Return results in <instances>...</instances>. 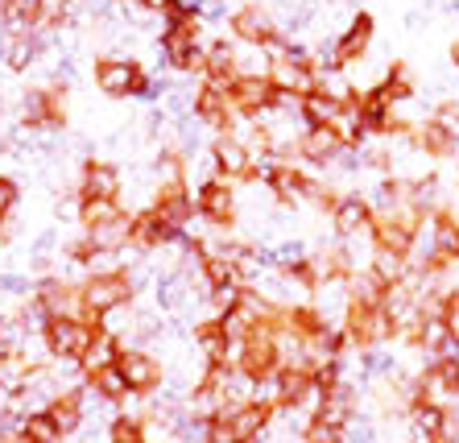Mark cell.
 <instances>
[{
	"label": "cell",
	"mask_w": 459,
	"mask_h": 443,
	"mask_svg": "<svg viewBox=\"0 0 459 443\" xmlns=\"http://www.w3.org/2000/svg\"><path fill=\"white\" fill-rule=\"evenodd\" d=\"M335 224H340V232H352V228H360L364 224V204H356V199L340 204V212H335Z\"/></svg>",
	"instance_id": "44dd1931"
},
{
	"label": "cell",
	"mask_w": 459,
	"mask_h": 443,
	"mask_svg": "<svg viewBox=\"0 0 459 443\" xmlns=\"http://www.w3.org/2000/svg\"><path fill=\"white\" fill-rule=\"evenodd\" d=\"M137 4H141V9H150V13H166L174 0H137Z\"/></svg>",
	"instance_id": "cb8c5ba5"
},
{
	"label": "cell",
	"mask_w": 459,
	"mask_h": 443,
	"mask_svg": "<svg viewBox=\"0 0 459 443\" xmlns=\"http://www.w3.org/2000/svg\"><path fill=\"white\" fill-rule=\"evenodd\" d=\"M340 100H327V96H319V91H310L307 100H302V117L315 125V129H332L335 120H340Z\"/></svg>",
	"instance_id": "5bb4252c"
},
{
	"label": "cell",
	"mask_w": 459,
	"mask_h": 443,
	"mask_svg": "<svg viewBox=\"0 0 459 443\" xmlns=\"http://www.w3.org/2000/svg\"><path fill=\"white\" fill-rule=\"evenodd\" d=\"M9 4H13V0H0V13H4V9H9Z\"/></svg>",
	"instance_id": "484cf974"
},
{
	"label": "cell",
	"mask_w": 459,
	"mask_h": 443,
	"mask_svg": "<svg viewBox=\"0 0 459 443\" xmlns=\"http://www.w3.org/2000/svg\"><path fill=\"white\" fill-rule=\"evenodd\" d=\"M120 195V170L112 162H87L83 166V183H79V199H104L117 204Z\"/></svg>",
	"instance_id": "9c48e42d"
},
{
	"label": "cell",
	"mask_w": 459,
	"mask_h": 443,
	"mask_svg": "<svg viewBox=\"0 0 459 443\" xmlns=\"http://www.w3.org/2000/svg\"><path fill=\"white\" fill-rule=\"evenodd\" d=\"M161 58H166L174 71H195V66H204L207 50L199 46V22L166 25V33H161Z\"/></svg>",
	"instance_id": "277c9868"
},
{
	"label": "cell",
	"mask_w": 459,
	"mask_h": 443,
	"mask_svg": "<svg viewBox=\"0 0 459 443\" xmlns=\"http://www.w3.org/2000/svg\"><path fill=\"white\" fill-rule=\"evenodd\" d=\"M13 207H17V183H13V178H4V174H0V220L9 216Z\"/></svg>",
	"instance_id": "7402d4cb"
},
{
	"label": "cell",
	"mask_w": 459,
	"mask_h": 443,
	"mask_svg": "<svg viewBox=\"0 0 459 443\" xmlns=\"http://www.w3.org/2000/svg\"><path fill=\"white\" fill-rule=\"evenodd\" d=\"M117 216H125L117 204H104V199H79V224L91 232V228H104L112 224Z\"/></svg>",
	"instance_id": "e0dca14e"
},
{
	"label": "cell",
	"mask_w": 459,
	"mask_h": 443,
	"mask_svg": "<svg viewBox=\"0 0 459 443\" xmlns=\"http://www.w3.org/2000/svg\"><path fill=\"white\" fill-rule=\"evenodd\" d=\"M100 324H87V319H46L42 324V344L50 348V357L66 360V365H79L87 357V348L96 344Z\"/></svg>",
	"instance_id": "7a4b0ae2"
},
{
	"label": "cell",
	"mask_w": 459,
	"mask_h": 443,
	"mask_svg": "<svg viewBox=\"0 0 459 443\" xmlns=\"http://www.w3.org/2000/svg\"><path fill=\"white\" fill-rule=\"evenodd\" d=\"M224 419H228V427H232L236 443H256L261 435H265V427H269V411L265 406H256V402L236 406V411H224Z\"/></svg>",
	"instance_id": "30bf717a"
},
{
	"label": "cell",
	"mask_w": 459,
	"mask_h": 443,
	"mask_svg": "<svg viewBox=\"0 0 459 443\" xmlns=\"http://www.w3.org/2000/svg\"><path fill=\"white\" fill-rule=\"evenodd\" d=\"M117 357H120V344L117 340H112V335L104 332V327H100V335H96V344L87 348V357L79 360V369H83L87 378H91V373H100V369H108V365H117Z\"/></svg>",
	"instance_id": "4fadbf2b"
},
{
	"label": "cell",
	"mask_w": 459,
	"mask_h": 443,
	"mask_svg": "<svg viewBox=\"0 0 459 443\" xmlns=\"http://www.w3.org/2000/svg\"><path fill=\"white\" fill-rule=\"evenodd\" d=\"M302 153L315 158V162H327V158L340 153V137H335L332 129H310L307 137H302Z\"/></svg>",
	"instance_id": "d6986e66"
},
{
	"label": "cell",
	"mask_w": 459,
	"mask_h": 443,
	"mask_svg": "<svg viewBox=\"0 0 459 443\" xmlns=\"http://www.w3.org/2000/svg\"><path fill=\"white\" fill-rule=\"evenodd\" d=\"M117 369L125 373L133 394H153V389L161 386V365H158V357L145 352V348H120Z\"/></svg>",
	"instance_id": "8992f818"
},
{
	"label": "cell",
	"mask_w": 459,
	"mask_h": 443,
	"mask_svg": "<svg viewBox=\"0 0 459 443\" xmlns=\"http://www.w3.org/2000/svg\"><path fill=\"white\" fill-rule=\"evenodd\" d=\"M232 33L248 46H265V42H273L278 30H273V17H269L265 9H240L232 17Z\"/></svg>",
	"instance_id": "8fae6325"
},
{
	"label": "cell",
	"mask_w": 459,
	"mask_h": 443,
	"mask_svg": "<svg viewBox=\"0 0 459 443\" xmlns=\"http://www.w3.org/2000/svg\"><path fill=\"white\" fill-rule=\"evenodd\" d=\"M96 87L104 96H153L158 87L150 83V75L128 58H100L96 63Z\"/></svg>",
	"instance_id": "3957f363"
},
{
	"label": "cell",
	"mask_w": 459,
	"mask_h": 443,
	"mask_svg": "<svg viewBox=\"0 0 459 443\" xmlns=\"http://www.w3.org/2000/svg\"><path fill=\"white\" fill-rule=\"evenodd\" d=\"M212 162L220 174H228V178H245V174H253V150H248L240 137H220L212 145Z\"/></svg>",
	"instance_id": "ba28073f"
},
{
	"label": "cell",
	"mask_w": 459,
	"mask_h": 443,
	"mask_svg": "<svg viewBox=\"0 0 459 443\" xmlns=\"http://www.w3.org/2000/svg\"><path fill=\"white\" fill-rule=\"evenodd\" d=\"M447 332H451V340L459 344V303H451V315H447Z\"/></svg>",
	"instance_id": "603a6c76"
},
{
	"label": "cell",
	"mask_w": 459,
	"mask_h": 443,
	"mask_svg": "<svg viewBox=\"0 0 459 443\" xmlns=\"http://www.w3.org/2000/svg\"><path fill=\"white\" fill-rule=\"evenodd\" d=\"M46 414H50L54 427H58L63 435H75L79 427H83V402H79V389H75V394H63L58 402H50V406H46Z\"/></svg>",
	"instance_id": "7c38bea8"
},
{
	"label": "cell",
	"mask_w": 459,
	"mask_h": 443,
	"mask_svg": "<svg viewBox=\"0 0 459 443\" xmlns=\"http://www.w3.org/2000/svg\"><path fill=\"white\" fill-rule=\"evenodd\" d=\"M108 435H112V443H145V431H141V419H128V414L112 419Z\"/></svg>",
	"instance_id": "ffe728a7"
},
{
	"label": "cell",
	"mask_w": 459,
	"mask_h": 443,
	"mask_svg": "<svg viewBox=\"0 0 459 443\" xmlns=\"http://www.w3.org/2000/svg\"><path fill=\"white\" fill-rule=\"evenodd\" d=\"M13 357V344H9V340H4V332H0V365H4V360H9Z\"/></svg>",
	"instance_id": "d4e9b609"
},
{
	"label": "cell",
	"mask_w": 459,
	"mask_h": 443,
	"mask_svg": "<svg viewBox=\"0 0 459 443\" xmlns=\"http://www.w3.org/2000/svg\"><path fill=\"white\" fill-rule=\"evenodd\" d=\"M66 120V87H38L22 104V125L25 129H58Z\"/></svg>",
	"instance_id": "5b68a950"
},
{
	"label": "cell",
	"mask_w": 459,
	"mask_h": 443,
	"mask_svg": "<svg viewBox=\"0 0 459 443\" xmlns=\"http://www.w3.org/2000/svg\"><path fill=\"white\" fill-rule=\"evenodd\" d=\"M22 439L25 443H63V431L54 427V419L46 411H33L22 419Z\"/></svg>",
	"instance_id": "2e32d148"
},
{
	"label": "cell",
	"mask_w": 459,
	"mask_h": 443,
	"mask_svg": "<svg viewBox=\"0 0 459 443\" xmlns=\"http://www.w3.org/2000/svg\"><path fill=\"white\" fill-rule=\"evenodd\" d=\"M33 58H38V38H33V33H13L9 50H4V66H9V71H25Z\"/></svg>",
	"instance_id": "ac0fdd59"
},
{
	"label": "cell",
	"mask_w": 459,
	"mask_h": 443,
	"mask_svg": "<svg viewBox=\"0 0 459 443\" xmlns=\"http://www.w3.org/2000/svg\"><path fill=\"white\" fill-rule=\"evenodd\" d=\"M79 299H83L87 324H96V319H108L133 299V278L125 270H96L79 286Z\"/></svg>",
	"instance_id": "6da1fadb"
},
{
	"label": "cell",
	"mask_w": 459,
	"mask_h": 443,
	"mask_svg": "<svg viewBox=\"0 0 459 443\" xmlns=\"http://www.w3.org/2000/svg\"><path fill=\"white\" fill-rule=\"evenodd\" d=\"M195 207H199V216L212 220V224H232L236 216V204H232V191H228L224 178H207L195 195Z\"/></svg>",
	"instance_id": "52a82bcc"
},
{
	"label": "cell",
	"mask_w": 459,
	"mask_h": 443,
	"mask_svg": "<svg viewBox=\"0 0 459 443\" xmlns=\"http://www.w3.org/2000/svg\"><path fill=\"white\" fill-rule=\"evenodd\" d=\"M87 386L96 389L104 402H120V398H128L133 389H128V381H125V373H120L117 365H108V369H100V373H91L87 378Z\"/></svg>",
	"instance_id": "9a60e30c"
}]
</instances>
